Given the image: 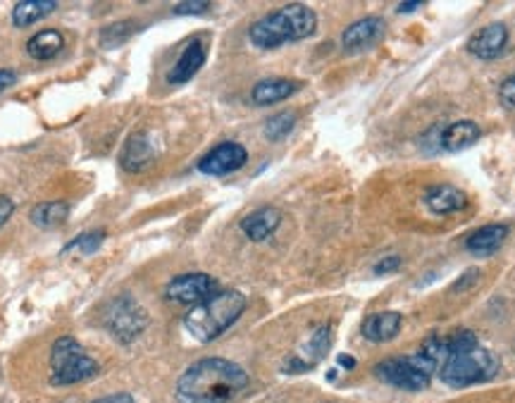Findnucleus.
<instances>
[{
	"label": "nucleus",
	"instance_id": "25",
	"mask_svg": "<svg viewBox=\"0 0 515 403\" xmlns=\"http://www.w3.org/2000/svg\"><path fill=\"white\" fill-rule=\"evenodd\" d=\"M134 29H137V24L134 22H115L110 24V27H106L103 29V34H100V48H106V51H113V48L122 46L124 41H129V36L134 34Z\"/></svg>",
	"mask_w": 515,
	"mask_h": 403
},
{
	"label": "nucleus",
	"instance_id": "20",
	"mask_svg": "<svg viewBox=\"0 0 515 403\" xmlns=\"http://www.w3.org/2000/svg\"><path fill=\"white\" fill-rule=\"evenodd\" d=\"M482 131L472 120H461V122L448 124L447 130L441 131L440 146L444 151H463V148H470L472 144H478Z\"/></svg>",
	"mask_w": 515,
	"mask_h": 403
},
{
	"label": "nucleus",
	"instance_id": "5",
	"mask_svg": "<svg viewBox=\"0 0 515 403\" xmlns=\"http://www.w3.org/2000/svg\"><path fill=\"white\" fill-rule=\"evenodd\" d=\"M51 382L55 387H67V384H79V382L91 380L99 375V363L91 358L83 346L76 342L75 336H58L51 349Z\"/></svg>",
	"mask_w": 515,
	"mask_h": 403
},
{
	"label": "nucleus",
	"instance_id": "18",
	"mask_svg": "<svg viewBox=\"0 0 515 403\" xmlns=\"http://www.w3.org/2000/svg\"><path fill=\"white\" fill-rule=\"evenodd\" d=\"M298 89H301V82L273 76V79H263V82H258V84L253 86L250 100L260 107L274 106V103H281V100L291 99Z\"/></svg>",
	"mask_w": 515,
	"mask_h": 403
},
{
	"label": "nucleus",
	"instance_id": "11",
	"mask_svg": "<svg viewBox=\"0 0 515 403\" xmlns=\"http://www.w3.org/2000/svg\"><path fill=\"white\" fill-rule=\"evenodd\" d=\"M332 346V329L327 328V325H320L311 336H308V342L304 344V349L301 353H294V356L287 358V363H284V373L296 375V373H305V370H313V367L318 366L320 360L325 358V353Z\"/></svg>",
	"mask_w": 515,
	"mask_h": 403
},
{
	"label": "nucleus",
	"instance_id": "8",
	"mask_svg": "<svg viewBox=\"0 0 515 403\" xmlns=\"http://www.w3.org/2000/svg\"><path fill=\"white\" fill-rule=\"evenodd\" d=\"M218 294V280L205 273L179 274L165 287V296L175 304L198 305Z\"/></svg>",
	"mask_w": 515,
	"mask_h": 403
},
{
	"label": "nucleus",
	"instance_id": "15",
	"mask_svg": "<svg viewBox=\"0 0 515 403\" xmlns=\"http://www.w3.org/2000/svg\"><path fill=\"white\" fill-rule=\"evenodd\" d=\"M281 225V210L274 206H265V208H258L253 213H249L242 220V232L249 236L250 241H265L270 236L280 229Z\"/></svg>",
	"mask_w": 515,
	"mask_h": 403
},
{
	"label": "nucleus",
	"instance_id": "34",
	"mask_svg": "<svg viewBox=\"0 0 515 403\" xmlns=\"http://www.w3.org/2000/svg\"><path fill=\"white\" fill-rule=\"evenodd\" d=\"M339 366H344V367H353L356 366V360L351 356H346V353H341L339 356Z\"/></svg>",
	"mask_w": 515,
	"mask_h": 403
},
{
	"label": "nucleus",
	"instance_id": "21",
	"mask_svg": "<svg viewBox=\"0 0 515 403\" xmlns=\"http://www.w3.org/2000/svg\"><path fill=\"white\" fill-rule=\"evenodd\" d=\"M62 48H65V36H62L58 29L36 31V34L27 41V53H29L34 60L41 62L53 60Z\"/></svg>",
	"mask_w": 515,
	"mask_h": 403
},
{
	"label": "nucleus",
	"instance_id": "10",
	"mask_svg": "<svg viewBox=\"0 0 515 403\" xmlns=\"http://www.w3.org/2000/svg\"><path fill=\"white\" fill-rule=\"evenodd\" d=\"M384 34L386 22L382 17H363V20L346 27V31L341 34V46L351 55L365 53L372 46H377L379 41L384 38Z\"/></svg>",
	"mask_w": 515,
	"mask_h": 403
},
{
	"label": "nucleus",
	"instance_id": "6",
	"mask_svg": "<svg viewBox=\"0 0 515 403\" xmlns=\"http://www.w3.org/2000/svg\"><path fill=\"white\" fill-rule=\"evenodd\" d=\"M437 370H440V366L432 358L424 356L423 351H417L413 356L386 358L375 366V375L379 380L396 389H406V391H420L427 387Z\"/></svg>",
	"mask_w": 515,
	"mask_h": 403
},
{
	"label": "nucleus",
	"instance_id": "4",
	"mask_svg": "<svg viewBox=\"0 0 515 403\" xmlns=\"http://www.w3.org/2000/svg\"><path fill=\"white\" fill-rule=\"evenodd\" d=\"M499 370V358L494 356L492 351L475 346V349L463 351V353H448L440 367V377L448 387L463 389L494 380Z\"/></svg>",
	"mask_w": 515,
	"mask_h": 403
},
{
	"label": "nucleus",
	"instance_id": "3",
	"mask_svg": "<svg viewBox=\"0 0 515 403\" xmlns=\"http://www.w3.org/2000/svg\"><path fill=\"white\" fill-rule=\"evenodd\" d=\"M246 311V296L242 291L225 289L212 294L208 301L194 305L186 318H184V329L194 336L196 342L208 344L215 342L218 336L227 332L236 320L242 318Z\"/></svg>",
	"mask_w": 515,
	"mask_h": 403
},
{
	"label": "nucleus",
	"instance_id": "24",
	"mask_svg": "<svg viewBox=\"0 0 515 403\" xmlns=\"http://www.w3.org/2000/svg\"><path fill=\"white\" fill-rule=\"evenodd\" d=\"M294 127L296 115L284 110V113L273 115V117L265 122V127H263V131H265V138H270V141H281V138H287L289 134L294 131Z\"/></svg>",
	"mask_w": 515,
	"mask_h": 403
},
{
	"label": "nucleus",
	"instance_id": "14",
	"mask_svg": "<svg viewBox=\"0 0 515 403\" xmlns=\"http://www.w3.org/2000/svg\"><path fill=\"white\" fill-rule=\"evenodd\" d=\"M205 58H208V51H205L203 38H191L189 43L184 46L182 55L177 58V62L170 69L167 82L172 86H182L191 82L198 75V69L205 65Z\"/></svg>",
	"mask_w": 515,
	"mask_h": 403
},
{
	"label": "nucleus",
	"instance_id": "19",
	"mask_svg": "<svg viewBox=\"0 0 515 403\" xmlns=\"http://www.w3.org/2000/svg\"><path fill=\"white\" fill-rule=\"evenodd\" d=\"M403 318L401 312L396 311H384V312H375L370 318H365L363 322V336L368 342L382 344V342H392L399 332H401Z\"/></svg>",
	"mask_w": 515,
	"mask_h": 403
},
{
	"label": "nucleus",
	"instance_id": "32",
	"mask_svg": "<svg viewBox=\"0 0 515 403\" xmlns=\"http://www.w3.org/2000/svg\"><path fill=\"white\" fill-rule=\"evenodd\" d=\"M96 403H137V401L131 399V394H124V391H120V394H113V396H106V399H99Z\"/></svg>",
	"mask_w": 515,
	"mask_h": 403
},
{
	"label": "nucleus",
	"instance_id": "17",
	"mask_svg": "<svg viewBox=\"0 0 515 403\" xmlns=\"http://www.w3.org/2000/svg\"><path fill=\"white\" fill-rule=\"evenodd\" d=\"M508 232H511L508 225H499V222H496V225H485V227L475 229V232L465 239V249H468V253H472V256H478V258L494 256L508 239Z\"/></svg>",
	"mask_w": 515,
	"mask_h": 403
},
{
	"label": "nucleus",
	"instance_id": "30",
	"mask_svg": "<svg viewBox=\"0 0 515 403\" xmlns=\"http://www.w3.org/2000/svg\"><path fill=\"white\" fill-rule=\"evenodd\" d=\"M401 267V258L399 256H389V258H382L375 265V274H389L394 273V270H399Z\"/></svg>",
	"mask_w": 515,
	"mask_h": 403
},
{
	"label": "nucleus",
	"instance_id": "22",
	"mask_svg": "<svg viewBox=\"0 0 515 403\" xmlns=\"http://www.w3.org/2000/svg\"><path fill=\"white\" fill-rule=\"evenodd\" d=\"M55 10H58L55 0H22L12 8V24L24 29V27H31L38 20L55 12Z\"/></svg>",
	"mask_w": 515,
	"mask_h": 403
},
{
	"label": "nucleus",
	"instance_id": "33",
	"mask_svg": "<svg viewBox=\"0 0 515 403\" xmlns=\"http://www.w3.org/2000/svg\"><path fill=\"white\" fill-rule=\"evenodd\" d=\"M423 5L424 3H420V0H416V3H401V5H399V12H406V15H410V12H416V10H423Z\"/></svg>",
	"mask_w": 515,
	"mask_h": 403
},
{
	"label": "nucleus",
	"instance_id": "28",
	"mask_svg": "<svg viewBox=\"0 0 515 403\" xmlns=\"http://www.w3.org/2000/svg\"><path fill=\"white\" fill-rule=\"evenodd\" d=\"M499 99L503 106L511 107V110H515V75H511L503 79V84L499 86Z\"/></svg>",
	"mask_w": 515,
	"mask_h": 403
},
{
	"label": "nucleus",
	"instance_id": "12",
	"mask_svg": "<svg viewBox=\"0 0 515 403\" xmlns=\"http://www.w3.org/2000/svg\"><path fill=\"white\" fill-rule=\"evenodd\" d=\"M508 46V27L503 22H492L475 31L468 38V53L479 60H496Z\"/></svg>",
	"mask_w": 515,
	"mask_h": 403
},
{
	"label": "nucleus",
	"instance_id": "31",
	"mask_svg": "<svg viewBox=\"0 0 515 403\" xmlns=\"http://www.w3.org/2000/svg\"><path fill=\"white\" fill-rule=\"evenodd\" d=\"M17 82V75L12 69H0V93H5Z\"/></svg>",
	"mask_w": 515,
	"mask_h": 403
},
{
	"label": "nucleus",
	"instance_id": "2",
	"mask_svg": "<svg viewBox=\"0 0 515 403\" xmlns=\"http://www.w3.org/2000/svg\"><path fill=\"white\" fill-rule=\"evenodd\" d=\"M318 29V15L308 5L291 3L250 24V43L260 51H274L284 43L311 38Z\"/></svg>",
	"mask_w": 515,
	"mask_h": 403
},
{
	"label": "nucleus",
	"instance_id": "23",
	"mask_svg": "<svg viewBox=\"0 0 515 403\" xmlns=\"http://www.w3.org/2000/svg\"><path fill=\"white\" fill-rule=\"evenodd\" d=\"M69 203L67 201H44L38 206L31 208L29 220L41 229H53L60 227L62 222L67 220Z\"/></svg>",
	"mask_w": 515,
	"mask_h": 403
},
{
	"label": "nucleus",
	"instance_id": "27",
	"mask_svg": "<svg viewBox=\"0 0 515 403\" xmlns=\"http://www.w3.org/2000/svg\"><path fill=\"white\" fill-rule=\"evenodd\" d=\"M212 8V3H208V0H196V3H179V5H175V12L177 15H203V12H208V10Z\"/></svg>",
	"mask_w": 515,
	"mask_h": 403
},
{
	"label": "nucleus",
	"instance_id": "1",
	"mask_svg": "<svg viewBox=\"0 0 515 403\" xmlns=\"http://www.w3.org/2000/svg\"><path fill=\"white\" fill-rule=\"evenodd\" d=\"M249 387V375L227 358H203L177 380V403H232Z\"/></svg>",
	"mask_w": 515,
	"mask_h": 403
},
{
	"label": "nucleus",
	"instance_id": "29",
	"mask_svg": "<svg viewBox=\"0 0 515 403\" xmlns=\"http://www.w3.org/2000/svg\"><path fill=\"white\" fill-rule=\"evenodd\" d=\"M15 213V201L5 194H0V227H5V222Z\"/></svg>",
	"mask_w": 515,
	"mask_h": 403
},
{
	"label": "nucleus",
	"instance_id": "26",
	"mask_svg": "<svg viewBox=\"0 0 515 403\" xmlns=\"http://www.w3.org/2000/svg\"><path fill=\"white\" fill-rule=\"evenodd\" d=\"M103 241H106V232H103V229H91V232H83V234L76 236L75 241H69V244L62 249V253L79 251L82 256H91L93 251H99Z\"/></svg>",
	"mask_w": 515,
	"mask_h": 403
},
{
	"label": "nucleus",
	"instance_id": "13",
	"mask_svg": "<svg viewBox=\"0 0 515 403\" xmlns=\"http://www.w3.org/2000/svg\"><path fill=\"white\" fill-rule=\"evenodd\" d=\"M158 158V148L153 146L151 137L144 134V131H137V134H131L127 138V144L122 148L120 153V165L127 172H146V170L151 168L153 162Z\"/></svg>",
	"mask_w": 515,
	"mask_h": 403
},
{
	"label": "nucleus",
	"instance_id": "16",
	"mask_svg": "<svg viewBox=\"0 0 515 403\" xmlns=\"http://www.w3.org/2000/svg\"><path fill=\"white\" fill-rule=\"evenodd\" d=\"M424 206L434 215H454L468 206V196L454 184H434L424 194Z\"/></svg>",
	"mask_w": 515,
	"mask_h": 403
},
{
	"label": "nucleus",
	"instance_id": "7",
	"mask_svg": "<svg viewBox=\"0 0 515 403\" xmlns=\"http://www.w3.org/2000/svg\"><path fill=\"white\" fill-rule=\"evenodd\" d=\"M146 325H148V315L134 296H117L107 305L106 328L115 342H137L139 336L144 335Z\"/></svg>",
	"mask_w": 515,
	"mask_h": 403
},
{
	"label": "nucleus",
	"instance_id": "9",
	"mask_svg": "<svg viewBox=\"0 0 515 403\" xmlns=\"http://www.w3.org/2000/svg\"><path fill=\"white\" fill-rule=\"evenodd\" d=\"M249 162V151L236 141H225L198 160V170L208 177H225L242 170Z\"/></svg>",
	"mask_w": 515,
	"mask_h": 403
}]
</instances>
